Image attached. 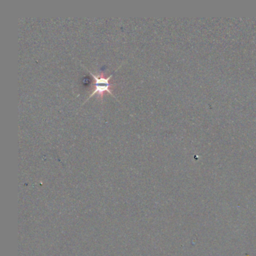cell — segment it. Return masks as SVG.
<instances>
[{
    "mask_svg": "<svg viewBox=\"0 0 256 256\" xmlns=\"http://www.w3.org/2000/svg\"><path fill=\"white\" fill-rule=\"evenodd\" d=\"M83 68H85L89 71V73L92 75V80H93V83H92L93 88L92 90V92L90 93V95L88 96V98L85 101V102H87L90 98H92L95 95H98V97L102 102L103 97H104V95L105 92H108L113 97H114L115 99H116V96L114 95V93H113V87H114V85H113L112 83H111V77H112L114 72L111 75H110L108 77H106L104 75V72H100L99 74H97V75L96 74H93L92 72L90 71V70L86 66H84V65H83Z\"/></svg>",
    "mask_w": 256,
    "mask_h": 256,
    "instance_id": "obj_1",
    "label": "cell"
}]
</instances>
